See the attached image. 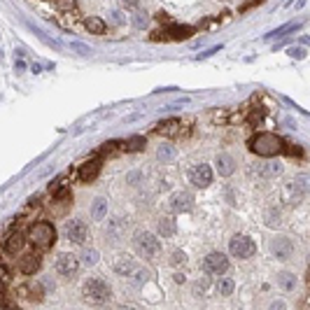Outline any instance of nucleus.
<instances>
[{
	"instance_id": "obj_1",
	"label": "nucleus",
	"mask_w": 310,
	"mask_h": 310,
	"mask_svg": "<svg viewBox=\"0 0 310 310\" xmlns=\"http://www.w3.org/2000/svg\"><path fill=\"white\" fill-rule=\"evenodd\" d=\"M249 152H254L256 157H264V159H271L275 154L282 152L285 147V140L278 138L275 133H256L254 138L249 140Z\"/></svg>"
},
{
	"instance_id": "obj_2",
	"label": "nucleus",
	"mask_w": 310,
	"mask_h": 310,
	"mask_svg": "<svg viewBox=\"0 0 310 310\" xmlns=\"http://www.w3.org/2000/svg\"><path fill=\"white\" fill-rule=\"evenodd\" d=\"M82 296L86 301H91V303H105L112 296V287H110V282H105L100 278H89L82 285Z\"/></svg>"
},
{
	"instance_id": "obj_3",
	"label": "nucleus",
	"mask_w": 310,
	"mask_h": 310,
	"mask_svg": "<svg viewBox=\"0 0 310 310\" xmlns=\"http://www.w3.org/2000/svg\"><path fill=\"white\" fill-rule=\"evenodd\" d=\"M133 249H135V254L145 256V259H154L161 252V243H159V238L154 233L138 231L133 236Z\"/></svg>"
},
{
	"instance_id": "obj_4",
	"label": "nucleus",
	"mask_w": 310,
	"mask_h": 310,
	"mask_svg": "<svg viewBox=\"0 0 310 310\" xmlns=\"http://www.w3.org/2000/svg\"><path fill=\"white\" fill-rule=\"evenodd\" d=\"M28 240L37 249H49L56 243V229L49 222H37V224H33L31 233H28Z\"/></svg>"
},
{
	"instance_id": "obj_5",
	"label": "nucleus",
	"mask_w": 310,
	"mask_h": 310,
	"mask_svg": "<svg viewBox=\"0 0 310 310\" xmlns=\"http://www.w3.org/2000/svg\"><path fill=\"white\" fill-rule=\"evenodd\" d=\"M229 254H233L236 259H249V256L256 254V245L249 236L238 233V236H233L229 240Z\"/></svg>"
},
{
	"instance_id": "obj_6",
	"label": "nucleus",
	"mask_w": 310,
	"mask_h": 310,
	"mask_svg": "<svg viewBox=\"0 0 310 310\" xmlns=\"http://www.w3.org/2000/svg\"><path fill=\"white\" fill-rule=\"evenodd\" d=\"M63 233H66V238L70 240V243L82 245V243H86V238H89V226H86L84 219L73 217V219H68V222H66Z\"/></svg>"
},
{
	"instance_id": "obj_7",
	"label": "nucleus",
	"mask_w": 310,
	"mask_h": 310,
	"mask_svg": "<svg viewBox=\"0 0 310 310\" xmlns=\"http://www.w3.org/2000/svg\"><path fill=\"white\" fill-rule=\"evenodd\" d=\"M268 249H271V254L278 262H287V259L294 256V243H292V238H287V236H275L268 243Z\"/></svg>"
},
{
	"instance_id": "obj_8",
	"label": "nucleus",
	"mask_w": 310,
	"mask_h": 310,
	"mask_svg": "<svg viewBox=\"0 0 310 310\" xmlns=\"http://www.w3.org/2000/svg\"><path fill=\"white\" fill-rule=\"evenodd\" d=\"M189 182L194 184V187L198 189H205L210 187V182H213V168L208 164H196L189 168Z\"/></svg>"
},
{
	"instance_id": "obj_9",
	"label": "nucleus",
	"mask_w": 310,
	"mask_h": 310,
	"mask_svg": "<svg viewBox=\"0 0 310 310\" xmlns=\"http://www.w3.org/2000/svg\"><path fill=\"white\" fill-rule=\"evenodd\" d=\"M203 268L205 273L210 275H222L229 271V256L222 254V252H210V254L203 259Z\"/></svg>"
},
{
	"instance_id": "obj_10",
	"label": "nucleus",
	"mask_w": 310,
	"mask_h": 310,
	"mask_svg": "<svg viewBox=\"0 0 310 310\" xmlns=\"http://www.w3.org/2000/svg\"><path fill=\"white\" fill-rule=\"evenodd\" d=\"M79 271V259L75 254H68V252H63V254H59V259H56V273L63 275V278H75Z\"/></svg>"
},
{
	"instance_id": "obj_11",
	"label": "nucleus",
	"mask_w": 310,
	"mask_h": 310,
	"mask_svg": "<svg viewBox=\"0 0 310 310\" xmlns=\"http://www.w3.org/2000/svg\"><path fill=\"white\" fill-rule=\"evenodd\" d=\"M100 168H103V161H100V159H89V161H84L82 168H79V180L84 184L96 182L98 175H100Z\"/></svg>"
},
{
	"instance_id": "obj_12",
	"label": "nucleus",
	"mask_w": 310,
	"mask_h": 310,
	"mask_svg": "<svg viewBox=\"0 0 310 310\" xmlns=\"http://www.w3.org/2000/svg\"><path fill=\"white\" fill-rule=\"evenodd\" d=\"M194 208V196L189 194V191H177V194H173L171 198V210L177 215L182 213H189Z\"/></svg>"
},
{
	"instance_id": "obj_13",
	"label": "nucleus",
	"mask_w": 310,
	"mask_h": 310,
	"mask_svg": "<svg viewBox=\"0 0 310 310\" xmlns=\"http://www.w3.org/2000/svg\"><path fill=\"white\" fill-rule=\"evenodd\" d=\"M19 268H21V273H26V275L37 273V268H40V254H37V252L24 254L21 256V262H19Z\"/></svg>"
},
{
	"instance_id": "obj_14",
	"label": "nucleus",
	"mask_w": 310,
	"mask_h": 310,
	"mask_svg": "<svg viewBox=\"0 0 310 310\" xmlns=\"http://www.w3.org/2000/svg\"><path fill=\"white\" fill-rule=\"evenodd\" d=\"M308 187H310L308 175H298L296 180L289 184V191H292L294 201H301V198H305V194H308Z\"/></svg>"
},
{
	"instance_id": "obj_15",
	"label": "nucleus",
	"mask_w": 310,
	"mask_h": 310,
	"mask_svg": "<svg viewBox=\"0 0 310 310\" xmlns=\"http://www.w3.org/2000/svg\"><path fill=\"white\" fill-rule=\"evenodd\" d=\"M280 173H282V166H280L278 161H266V164L254 168V175L259 177V180H268V177L280 175Z\"/></svg>"
},
{
	"instance_id": "obj_16",
	"label": "nucleus",
	"mask_w": 310,
	"mask_h": 310,
	"mask_svg": "<svg viewBox=\"0 0 310 310\" xmlns=\"http://www.w3.org/2000/svg\"><path fill=\"white\" fill-rule=\"evenodd\" d=\"M217 173L219 175H224V177H229L233 171H236V161H233V157L231 154H217Z\"/></svg>"
},
{
	"instance_id": "obj_17",
	"label": "nucleus",
	"mask_w": 310,
	"mask_h": 310,
	"mask_svg": "<svg viewBox=\"0 0 310 310\" xmlns=\"http://www.w3.org/2000/svg\"><path fill=\"white\" fill-rule=\"evenodd\" d=\"M164 35L166 40L171 37V40H184V37L194 35V28L191 26H168V28H164Z\"/></svg>"
},
{
	"instance_id": "obj_18",
	"label": "nucleus",
	"mask_w": 310,
	"mask_h": 310,
	"mask_svg": "<svg viewBox=\"0 0 310 310\" xmlns=\"http://www.w3.org/2000/svg\"><path fill=\"white\" fill-rule=\"evenodd\" d=\"M26 245V236L24 233H12V236L5 240V252L7 254H19Z\"/></svg>"
},
{
	"instance_id": "obj_19",
	"label": "nucleus",
	"mask_w": 310,
	"mask_h": 310,
	"mask_svg": "<svg viewBox=\"0 0 310 310\" xmlns=\"http://www.w3.org/2000/svg\"><path fill=\"white\" fill-rule=\"evenodd\" d=\"M154 133L157 135H177L180 133V122L177 119H166V122H159L154 126Z\"/></svg>"
},
{
	"instance_id": "obj_20",
	"label": "nucleus",
	"mask_w": 310,
	"mask_h": 310,
	"mask_svg": "<svg viewBox=\"0 0 310 310\" xmlns=\"http://www.w3.org/2000/svg\"><path fill=\"white\" fill-rule=\"evenodd\" d=\"M278 285L282 292H294V287H296V275L292 271H280L278 273Z\"/></svg>"
},
{
	"instance_id": "obj_21",
	"label": "nucleus",
	"mask_w": 310,
	"mask_h": 310,
	"mask_svg": "<svg viewBox=\"0 0 310 310\" xmlns=\"http://www.w3.org/2000/svg\"><path fill=\"white\" fill-rule=\"evenodd\" d=\"M135 268H138V264H135L133 259H128V256H124L122 262H117L115 271H117V275H122V278H128V280H131V275L135 273Z\"/></svg>"
},
{
	"instance_id": "obj_22",
	"label": "nucleus",
	"mask_w": 310,
	"mask_h": 310,
	"mask_svg": "<svg viewBox=\"0 0 310 310\" xmlns=\"http://www.w3.org/2000/svg\"><path fill=\"white\" fill-rule=\"evenodd\" d=\"M147 145V140L142 135H133V138H128L126 142H122V149L124 152H142Z\"/></svg>"
},
{
	"instance_id": "obj_23",
	"label": "nucleus",
	"mask_w": 310,
	"mask_h": 310,
	"mask_svg": "<svg viewBox=\"0 0 310 310\" xmlns=\"http://www.w3.org/2000/svg\"><path fill=\"white\" fill-rule=\"evenodd\" d=\"M91 215H93V219H98V222H103L105 219V215H108V201H105L103 196H98L96 201H93Z\"/></svg>"
},
{
	"instance_id": "obj_24",
	"label": "nucleus",
	"mask_w": 310,
	"mask_h": 310,
	"mask_svg": "<svg viewBox=\"0 0 310 310\" xmlns=\"http://www.w3.org/2000/svg\"><path fill=\"white\" fill-rule=\"evenodd\" d=\"M86 31L93 33V35H103L105 33V21L98 17H89L86 19Z\"/></svg>"
},
{
	"instance_id": "obj_25",
	"label": "nucleus",
	"mask_w": 310,
	"mask_h": 310,
	"mask_svg": "<svg viewBox=\"0 0 310 310\" xmlns=\"http://www.w3.org/2000/svg\"><path fill=\"white\" fill-rule=\"evenodd\" d=\"M233 289H236V282H233L231 278H219L217 280V292L222 294V296H231Z\"/></svg>"
},
{
	"instance_id": "obj_26",
	"label": "nucleus",
	"mask_w": 310,
	"mask_h": 310,
	"mask_svg": "<svg viewBox=\"0 0 310 310\" xmlns=\"http://www.w3.org/2000/svg\"><path fill=\"white\" fill-rule=\"evenodd\" d=\"M264 222H266V226H278L280 224V210L278 208H268Z\"/></svg>"
},
{
	"instance_id": "obj_27",
	"label": "nucleus",
	"mask_w": 310,
	"mask_h": 310,
	"mask_svg": "<svg viewBox=\"0 0 310 310\" xmlns=\"http://www.w3.org/2000/svg\"><path fill=\"white\" fill-rule=\"evenodd\" d=\"M157 229H159V233H161V236H173V233H175V224H173L171 219H161Z\"/></svg>"
},
{
	"instance_id": "obj_28",
	"label": "nucleus",
	"mask_w": 310,
	"mask_h": 310,
	"mask_svg": "<svg viewBox=\"0 0 310 310\" xmlns=\"http://www.w3.org/2000/svg\"><path fill=\"white\" fill-rule=\"evenodd\" d=\"M296 28H301V24H287V26H282V28H278V31H273L271 35H266V40H273V37L287 35L289 31H296Z\"/></svg>"
},
{
	"instance_id": "obj_29",
	"label": "nucleus",
	"mask_w": 310,
	"mask_h": 310,
	"mask_svg": "<svg viewBox=\"0 0 310 310\" xmlns=\"http://www.w3.org/2000/svg\"><path fill=\"white\" fill-rule=\"evenodd\" d=\"M79 262L84 264V266H93V264L98 262V252L96 249H86V252H82V259Z\"/></svg>"
},
{
	"instance_id": "obj_30",
	"label": "nucleus",
	"mask_w": 310,
	"mask_h": 310,
	"mask_svg": "<svg viewBox=\"0 0 310 310\" xmlns=\"http://www.w3.org/2000/svg\"><path fill=\"white\" fill-rule=\"evenodd\" d=\"M159 159H161V161H171V159H175V149L168 145L159 147Z\"/></svg>"
},
{
	"instance_id": "obj_31",
	"label": "nucleus",
	"mask_w": 310,
	"mask_h": 310,
	"mask_svg": "<svg viewBox=\"0 0 310 310\" xmlns=\"http://www.w3.org/2000/svg\"><path fill=\"white\" fill-rule=\"evenodd\" d=\"M133 26L138 28V31H140V28H145V26H147V14L145 12H135L133 14Z\"/></svg>"
},
{
	"instance_id": "obj_32",
	"label": "nucleus",
	"mask_w": 310,
	"mask_h": 310,
	"mask_svg": "<svg viewBox=\"0 0 310 310\" xmlns=\"http://www.w3.org/2000/svg\"><path fill=\"white\" fill-rule=\"evenodd\" d=\"M54 5L59 7V10H75V5H77V3H75V0H54Z\"/></svg>"
},
{
	"instance_id": "obj_33",
	"label": "nucleus",
	"mask_w": 310,
	"mask_h": 310,
	"mask_svg": "<svg viewBox=\"0 0 310 310\" xmlns=\"http://www.w3.org/2000/svg\"><path fill=\"white\" fill-rule=\"evenodd\" d=\"M126 180H128V184H131V187H135V184H140V180H142V173H140V171H131L126 175Z\"/></svg>"
},
{
	"instance_id": "obj_34",
	"label": "nucleus",
	"mask_w": 310,
	"mask_h": 310,
	"mask_svg": "<svg viewBox=\"0 0 310 310\" xmlns=\"http://www.w3.org/2000/svg\"><path fill=\"white\" fill-rule=\"evenodd\" d=\"M173 264H187V256H184V252L182 249H175L173 252V259H171Z\"/></svg>"
},
{
	"instance_id": "obj_35",
	"label": "nucleus",
	"mask_w": 310,
	"mask_h": 310,
	"mask_svg": "<svg viewBox=\"0 0 310 310\" xmlns=\"http://www.w3.org/2000/svg\"><path fill=\"white\" fill-rule=\"evenodd\" d=\"M122 3H124V7H138L140 0H122Z\"/></svg>"
},
{
	"instance_id": "obj_36",
	"label": "nucleus",
	"mask_w": 310,
	"mask_h": 310,
	"mask_svg": "<svg viewBox=\"0 0 310 310\" xmlns=\"http://www.w3.org/2000/svg\"><path fill=\"white\" fill-rule=\"evenodd\" d=\"M157 19H159V21H168V14H166V12H159Z\"/></svg>"
},
{
	"instance_id": "obj_37",
	"label": "nucleus",
	"mask_w": 310,
	"mask_h": 310,
	"mask_svg": "<svg viewBox=\"0 0 310 310\" xmlns=\"http://www.w3.org/2000/svg\"><path fill=\"white\" fill-rule=\"evenodd\" d=\"M175 282H184V275L182 273H175Z\"/></svg>"
}]
</instances>
